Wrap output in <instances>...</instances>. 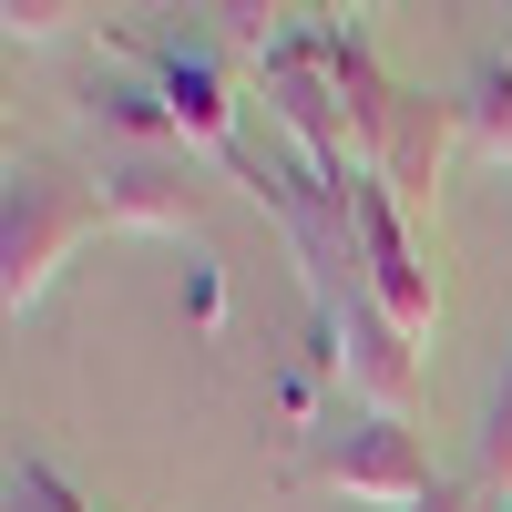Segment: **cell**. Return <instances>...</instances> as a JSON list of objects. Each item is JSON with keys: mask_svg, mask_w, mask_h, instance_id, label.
<instances>
[{"mask_svg": "<svg viewBox=\"0 0 512 512\" xmlns=\"http://www.w3.org/2000/svg\"><path fill=\"white\" fill-rule=\"evenodd\" d=\"M93 226H103L93 185H72L62 164H41V154H11V175H0V308L31 318L41 287L62 277V256Z\"/></svg>", "mask_w": 512, "mask_h": 512, "instance_id": "obj_1", "label": "cell"}, {"mask_svg": "<svg viewBox=\"0 0 512 512\" xmlns=\"http://www.w3.org/2000/svg\"><path fill=\"white\" fill-rule=\"evenodd\" d=\"M308 472L328 482V492H349V502H390V512H431L451 482L431 472V451H420V431L410 420H390V410H338L328 431L308 441Z\"/></svg>", "mask_w": 512, "mask_h": 512, "instance_id": "obj_2", "label": "cell"}, {"mask_svg": "<svg viewBox=\"0 0 512 512\" xmlns=\"http://www.w3.org/2000/svg\"><path fill=\"white\" fill-rule=\"evenodd\" d=\"M318 359L338 369V390H349V410H390L410 420V390H420V359H410V328L379 308V297H359V308H338L318 328Z\"/></svg>", "mask_w": 512, "mask_h": 512, "instance_id": "obj_3", "label": "cell"}, {"mask_svg": "<svg viewBox=\"0 0 512 512\" xmlns=\"http://www.w3.org/2000/svg\"><path fill=\"white\" fill-rule=\"evenodd\" d=\"M349 216H359V267H369V297L390 308L410 338L431 328V308H441V287H431V256H420V236H410V205L379 185V175H359L349 185Z\"/></svg>", "mask_w": 512, "mask_h": 512, "instance_id": "obj_4", "label": "cell"}, {"mask_svg": "<svg viewBox=\"0 0 512 512\" xmlns=\"http://www.w3.org/2000/svg\"><path fill=\"white\" fill-rule=\"evenodd\" d=\"M134 62L154 72V93H164V113H175V144L185 154H205V164H236L246 154V134H236V82H226V62H205V52H175V41H134Z\"/></svg>", "mask_w": 512, "mask_h": 512, "instance_id": "obj_5", "label": "cell"}, {"mask_svg": "<svg viewBox=\"0 0 512 512\" xmlns=\"http://www.w3.org/2000/svg\"><path fill=\"white\" fill-rule=\"evenodd\" d=\"M451 144H461V113L400 82V103H390V123H379V144H369V175L390 185L400 205H431V185H441V154H451Z\"/></svg>", "mask_w": 512, "mask_h": 512, "instance_id": "obj_6", "label": "cell"}, {"mask_svg": "<svg viewBox=\"0 0 512 512\" xmlns=\"http://www.w3.org/2000/svg\"><path fill=\"white\" fill-rule=\"evenodd\" d=\"M93 195H103L113 226H164V236H195V216H205L195 154H123V164H103Z\"/></svg>", "mask_w": 512, "mask_h": 512, "instance_id": "obj_7", "label": "cell"}, {"mask_svg": "<svg viewBox=\"0 0 512 512\" xmlns=\"http://www.w3.org/2000/svg\"><path fill=\"white\" fill-rule=\"evenodd\" d=\"M461 144H472L482 164H512V62H482L472 82H461Z\"/></svg>", "mask_w": 512, "mask_h": 512, "instance_id": "obj_8", "label": "cell"}, {"mask_svg": "<svg viewBox=\"0 0 512 512\" xmlns=\"http://www.w3.org/2000/svg\"><path fill=\"white\" fill-rule=\"evenodd\" d=\"M472 512H502L512 502V369H502V390H492V410H482V451H472V472L451 482Z\"/></svg>", "mask_w": 512, "mask_h": 512, "instance_id": "obj_9", "label": "cell"}, {"mask_svg": "<svg viewBox=\"0 0 512 512\" xmlns=\"http://www.w3.org/2000/svg\"><path fill=\"white\" fill-rule=\"evenodd\" d=\"M11 512H82V502L41 472V461H11Z\"/></svg>", "mask_w": 512, "mask_h": 512, "instance_id": "obj_10", "label": "cell"}, {"mask_svg": "<svg viewBox=\"0 0 512 512\" xmlns=\"http://www.w3.org/2000/svg\"><path fill=\"white\" fill-rule=\"evenodd\" d=\"M0 21H11V41H52V31H62L72 11H62V0H11Z\"/></svg>", "mask_w": 512, "mask_h": 512, "instance_id": "obj_11", "label": "cell"}]
</instances>
